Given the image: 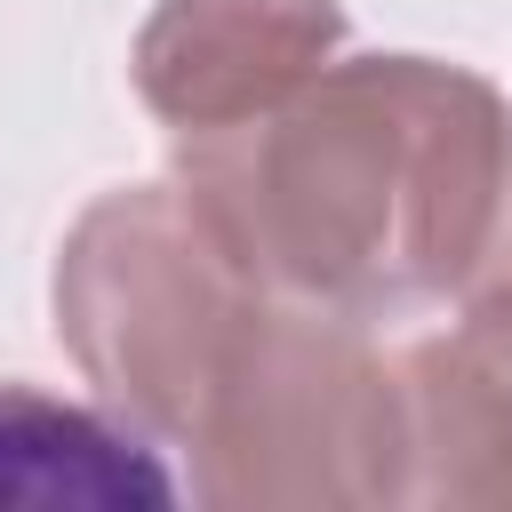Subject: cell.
<instances>
[{
  "instance_id": "cell-1",
  "label": "cell",
  "mask_w": 512,
  "mask_h": 512,
  "mask_svg": "<svg viewBox=\"0 0 512 512\" xmlns=\"http://www.w3.org/2000/svg\"><path fill=\"white\" fill-rule=\"evenodd\" d=\"M176 472L120 424L0 384V504H168Z\"/></svg>"
}]
</instances>
